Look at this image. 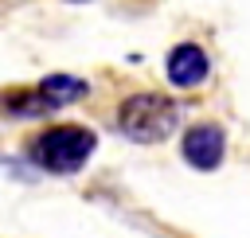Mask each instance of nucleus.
<instances>
[{"label": "nucleus", "mask_w": 250, "mask_h": 238, "mask_svg": "<svg viewBox=\"0 0 250 238\" xmlns=\"http://www.w3.org/2000/svg\"><path fill=\"white\" fill-rule=\"evenodd\" d=\"M94 144H98L94 129H86V125H55V129H47V133H39L31 140L27 156L39 168L55 172V176H70L90 160Z\"/></svg>", "instance_id": "nucleus-1"}, {"label": "nucleus", "mask_w": 250, "mask_h": 238, "mask_svg": "<svg viewBox=\"0 0 250 238\" xmlns=\"http://www.w3.org/2000/svg\"><path fill=\"white\" fill-rule=\"evenodd\" d=\"M117 129L137 144H156L176 129V101L164 94H133L117 109Z\"/></svg>", "instance_id": "nucleus-2"}, {"label": "nucleus", "mask_w": 250, "mask_h": 238, "mask_svg": "<svg viewBox=\"0 0 250 238\" xmlns=\"http://www.w3.org/2000/svg\"><path fill=\"white\" fill-rule=\"evenodd\" d=\"M180 152H184V160H188L191 168L211 172V168H219V164H223L227 137H223V129H219V125H191V129L184 133V140H180Z\"/></svg>", "instance_id": "nucleus-3"}, {"label": "nucleus", "mask_w": 250, "mask_h": 238, "mask_svg": "<svg viewBox=\"0 0 250 238\" xmlns=\"http://www.w3.org/2000/svg\"><path fill=\"white\" fill-rule=\"evenodd\" d=\"M207 70H211V62H207L203 47H195V43L172 47V55H168V82H172V86L191 90V86H199V82L207 78Z\"/></svg>", "instance_id": "nucleus-4"}, {"label": "nucleus", "mask_w": 250, "mask_h": 238, "mask_svg": "<svg viewBox=\"0 0 250 238\" xmlns=\"http://www.w3.org/2000/svg\"><path fill=\"white\" fill-rule=\"evenodd\" d=\"M39 94H43V101H47L51 109H62V105L86 98V82L74 78V74H47V78L39 82Z\"/></svg>", "instance_id": "nucleus-5"}]
</instances>
